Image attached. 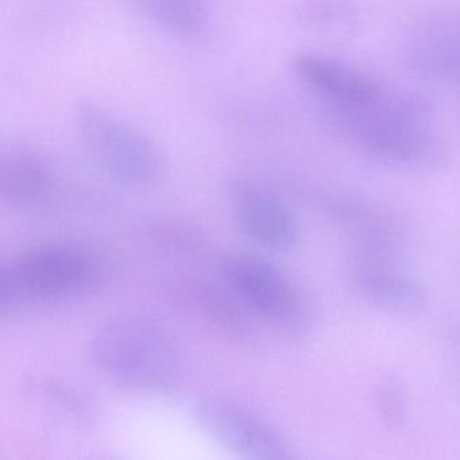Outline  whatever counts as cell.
I'll return each mask as SVG.
<instances>
[{"instance_id": "obj_1", "label": "cell", "mask_w": 460, "mask_h": 460, "mask_svg": "<svg viewBox=\"0 0 460 460\" xmlns=\"http://www.w3.org/2000/svg\"><path fill=\"white\" fill-rule=\"evenodd\" d=\"M341 133L382 165L427 171L440 165L443 146L435 131V110L420 95H384L359 109L331 115Z\"/></svg>"}, {"instance_id": "obj_2", "label": "cell", "mask_w": 460, "mask_h": 460, "mask_svg": "<svg viewBox=\"0 0 460 460\" xmlns=\"http://www.w3.org/2000/svg\"><path fill=\"white\" fill-rule=\"evenodd\" d=\"M91 358L104 376L137 390L165 389L181 371L173 339L141 317H119L102 325L91 341Z\"/></svg>"}, {"instance_id": "obj_3", "label": "cell", "mask_w": 460, "mask_h": 460, "mask_svg": "<svg viewBox=\"0 0 460 460\" xmlns=\"http://www.w3.org/2000/svg\"><path fill=\"white\" fill-rule=\"evenodd\" d=\"M77 128L95 165L130 190H149L163 179L165 160L146 134L95 102L80 104Z\"/></svg>"}, {"instance_id": "obj_4", "label": "cell", "mask_w": 460, "mask_h": 460, "mask_svg": "<svg viewBox=\"0 0 460 460\" xmlns=\"http://www.w3.org/2000/svg\"><path fill=\"white\" fill-rule=\"evenodd\" d=\"M93 263L69 244H41L15 255L2 266L0 309H15L31 300L64 297L84 288Z\"/></svg>"}, {"instance_id": "obj_5", "label": "cell", "mask_w": 460, "mask_h": 460, "mask_svg": "<svg viewBox=\"0 0 460 460\" xmlns=\"http://www.w3.org/2000/svg\"><path fill=\"white\" fill-rule=\"evenodd\" d=\"M400 252L352 247L349 277L360 297L385 314L417 317L429 305L424 285L400 265Z\"/></svg>"}, {"instance_id": "obj_6", "label": "cell", "mask_w": 460, "mask_h": 460, "mask_svg": "<svg viewBox=\"0 0 460 460\" xmlns=\"http://www.w3.org/2000/svg\"><path fill=\"white\" fill-rule=\"evenodd\" d=\"M193 424L217 446L247 459H287L284 438L254 411L223 397L203 398L192 411Z\"/></svg>"}, {"instance_id": "obj_7", "label": "cell", "mask_w": 460, "mask_h": 460, "mask_svg": "<svg viewBox=\"0 0 460 460\" xmlns=\"http://www.w3.org/2000/svg\"><path fill=\"white\" fill-rule=\"evenodd\" d=\"M220 276L231 295L255 316L287 323L301 308L300 296L287 276L265 258L250 252L228 255Z\"/></svg>"}, {"instance_id": "obj_8", "label": "cell", "mask_w": 460, "mask_h": 460, "mask_svg": "<svg viewBox=\"0 0 460 460\" xmlns=\"http://www.w3.org/2000/svg\"><path fill=\"white\" fill-rule=\"evenodd\" d=\"M292 68L328 115L359 109L385 93L384 88L366 75L316 53L296 56Z\"/></svg>"}, {"instance_id": "obj_9", "label": "cell", "mask_w": 460, "mask_h": 460, "mask_svg": "<svg viewBox=\"0 0 460 460\" xmlns=\"http://www.w3.org/2000/svg\"><path fill=\"white\" fill-rule=\"evenodd\" d=\"M234 219L250 241L270 250H288L300 235L297 219L279 198L250 182L234 185Z\"/></svg>"}, {"instance_id": "obj_10", "label": "cell", "mask_w": 460, "mask_h": 460, "mask_svg": "<svg viewBox=\"0 0 460 460\" xmlns=\"http://www.w3.org/2000/svg\"><path fill=\"white\" fill-rule=\"evenodd\" d=\"M414 74L432 82H460V17L438 15L414 29L406 44Z\"/></svg>"}, {"instance_id": "obj_11", "label": "cell", "mask_w": 460, "mask_h": 460, "mask_svg": "<svg viewBox=\"0 0 460 460\" xmlns=\"http://www.w3.org/2000/svg\"><path fill=\"white\" fill-rule=\"evenodd\" d=\"M53 184L49 164L33 150L15 149L0 163V195L12 206H31L41 200Z\"/></svg>"}, {"instance_id": "obj_12", "label": "cell", "mask_w": 460, "mask_h": 460, "mask_svg": "<svg viewBox=\"0 0 460 460\" xmlns=\"http://www.w3.org/2000/svg\"><path fill=\"white\" fill-rule=\"evenodd\" d=\"M150 21L173 33L190 34L208 22L211 0H134Z\"/></svg>"}, {"instance_id": "obj_13", "label": "cell", "mask_w": 460, "mask_h": 460, "mask_svg": "<svg viewBox=\"0 0 460 460\" xmlns=\"http://www.w3.org/2000/svg\"><path fill=\"white\" fill-rule=\"evenodd\" d=\"M358 6L354 0H304L303 20L320 33L341 37L354 33L358 25Z\"/></svg>"}, {"instance_id": "obj_14", "label": "cell", "mask_w": 460, "mask_h": 460, "mask_svg": "<svg viewBox=\"0 0 460 460\" xmlns=\"http://www.w3.org/2000/svg\"><path fill=\"white\" fill-rule=\"evenodd\" d=\"M373 402L382 427L393 432L405 427L409 416L408 392L398 376H384L376 384Z\"/></svg>"}]
</instances>
